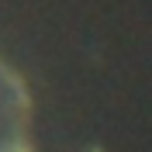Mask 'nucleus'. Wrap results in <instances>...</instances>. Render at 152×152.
Returning <instances> with one entry per match:
<instances>
[{
	"label": "nucleus",
	"instance_id": "f257e3e1",
	"mask_svg": "<svg viewBox=\"0 0 152 152\" xmlns=\"http://www.w3.org/2000/svg\"><path fill=\"white\" fill-rule=\"evenodd\" d=\"M0 152H38L31 90L4 56H0Z\"/></svg>",
	"mask_w": 152,
	"mask_h": 152
}]
</instances>
